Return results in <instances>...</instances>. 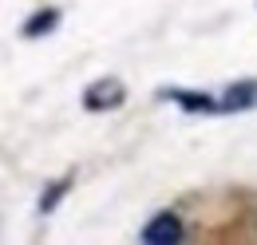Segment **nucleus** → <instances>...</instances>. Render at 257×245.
<instances>
[{
    "instance_id": "39448f33",
    "label": "nucleus",
    "mask_w": 257,
    "mask_h": 245,
    "mask_svg": "<svg viewBox=\"0 0 257 245\" xmlns=\"http://www.w3.org/2000/svg\"><path fill=\"white\" fill-rule=\"evenodd\" d=\"M56 24H60V8H40L36 16H28L24 20V40H40V36H48V32H56Z\"/></svg>"
},
{
    "instance_id": "423d86ee",
    "label": "nucleus",
    "mask_w": 257,
    "mask_h": 245,
    "mask_svg": "<svg viewBox=\"0 0 257 245\" xmlns=\"http://www.w3.org/2000/svg\"><path fill=\"white\" fill-rule=\"evenodd\" d=\"M71 190V174H64V178H56V182L48 186L44 194H40V214H52L60 202H64V194Z\"/></svg>"
},
{
    "instance_id": "20e7f679",
    "label": "nucleus",
    "mask_w": 257,
    "mask_h": 245,
    "mask_svg": "<svg viewBox=\"0 0 257 245\" xmlns=\"http://www.w3.org/2000/svg\"><path fill=\"white\" fill-rule=\"evenodd\" d=\"M257 103V79H237V83H229L222 95V111H245V107H253Z\"/></svg>"
},
{
    "instance_id": "7ed1b4c3",
    "label": "nucleus",
    "mask_w": 257,
    "mask_h": 245,
    "mask_svg": "<svg viewBox=\"0 0 257 245\" xmlns=\"http://www.w3.org/2000/svg\"><path fill=\"white\" fill-rule=\"evenodd\" d=\"M162 99H174L182 111H190V115H210V111H222V99H214V95L206 91H186V87H162Z\"/></svg>"
},
{
    "instance_id": "f257e3e1",
    "label": "nucleus",
    "mask_w": 257,
    "mask_h": 245,
    "mask_svg": "<svg viewBox=\"0 0 257 245\" xmlns=\"http://www.w3.org/2000/svg\"><path fill=\"white\" fill-rule=\"evenodd\" d=\"M182 237H186V225L174 210H159L139 233V241H147V245H170V241H182Z\"/></svg>"
},
{
    "instance_id": "f03ea898",
    "label": "nucleus",
    "mask_w": 257,
    "mask_h": 245,
    "mask_svg": "<svg viewBox=\"0 0 257 245\" xmlns=\"http://www.w3.org/2000/svg\"><path fill=\"white\" fill-rule=\"evenodd\" d=\"M123 99H127V87L119 79H95L83 91V107L87 111H115V107H123Z\"/></svg>"
}]
</instances>
